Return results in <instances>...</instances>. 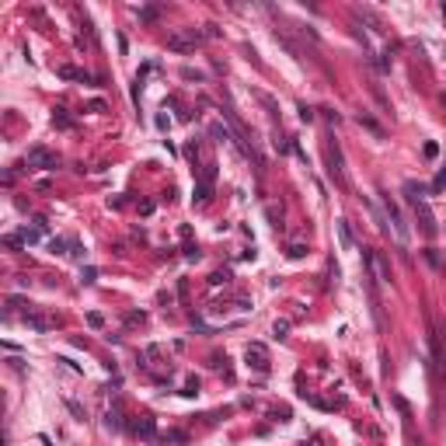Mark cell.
I'll list each match as a JSON object with an SVG mask.
<instances>
[{
  "label": "cell",
  "mask_w": 446,
  "mask_h": 446,
  "mask_svg": "<svg viewBox=\"0 0 446 446\" xmlns=\"http://www.w3.org/2000/svg\"><path fill=\"white\" fill-rule=\"evenodd\" d=\"M153 122H157V129H160V133H168V129H171V119H168V115H157Z\"/></svg>",
  "instance_id": "30"
},
{
  "label": "cell",
  "mask_w": 446,
  "mask_h": 446,
  "mask_svg": "<svg viewBox=\"0 0 446 446\" xmlns=\"http://www.w3.org/2000/svg\"><path fill=\"white\" fill-rule=\"evenodd\" d=\"M275 338H286V331H290V321H275Z\"/></svg>",
  "instance_id": "27"
},
{
  "label": "cell",
  "mask_w": 446,
  "mask_h": 446,
  "mask_svg": "<svg viewBox=\"0 0 446 446\" xmlns=\"http://www.w3.org/2000/svg\"><path fill=\"white\" fill-rule=\"evenodd\" d=\"M359 126H366L370 133H377V136H384V129H380V126L373 122V119H370V115H359Z\"/></svg>",
  "instance_id": "17"
},
{
  "label": "cell",
  "mask_w": 446,
  "mask_h": 446,
  "mask_svg": "<svg viewBox=\"0 0 446 446\" xmlns=\"http://www.w3.org/2000/svg\"><path fill=\"white\" fill-rule=\"evenodd\" d=\"M53 126H59V129H73V119L66 115V108H53Z\"/></svg>",
  "instance_id": "12"
},
{
  "label": "cell",
  "mask_w": 446,
  "mask_h": 446,
  "mask_svg": "<svg viewBox=\"0 0 446 446\" xmlns=\"http://www.w3.org/2000/svg\"><path fill=\"white\" fill-rule=\"evenodd\" d=\"M422 153H425V160H436V157H439V147H436V143H425Z\"/></svg>",
  "instance_id": "32"
},
{
  "label": "cell",
  "mask_w": 446,
  "mask_h": 446,
  "mask_svg": "<svg viewBox=\"0 0 446 446\" xmlns=\"http://www.w3.org/2000/svg\"><path fill=\"white\" fill-rule=\"evenodd\" d=\"M404 195H408L412 209H415V220L422 223V234H425V237H436V216H432V209H429V202H425V188L415 185V181H404Z\"/></svg>",
  "instance_id": "1"
},
{
  "label": "cell",
  "mask_w": 446,
  "mask_h": 446,
  "mask_svg": "<svg viewBox=\"0 0 446 446\" xmlns=\"http://www.w3.org/2000/svg\"><path fill=\"white\" fill-rule=\"evenodd\" d=\"M248 362H251L255 370L268 373V352H265V345H262V342H251V345H248Z\"/></svg>",
  "instance_id": "7"
},
{
  "label": "cell",
  "mask_w": 446,
  "mask_h": 446,
  "mask_svg": "<svg viewBox=\"0 0 446 446\" xmlns=\"http://www.w3.org/2000/svg\"><path fill=\"white\" fill-rule=\"evenodd\" d=\"M384 216H387V223H390V234H394V240L401 248H408V223H404V216H401V209L390 202V195H384Z\"/></svg>",
  "instance_id": "2"
},
{
  "label": "cell",
  "mask_w": 446,
  "mask_h": 446,
  "mask_svg": "<svg viewBox=\"0 0 446 446\" xmlns=\"http://www.w3.org/2000/svg\"><path fill=\"white\" fill-rule=\"evenodd\" d=\"M425 262H429L432 268H443V258H439V251H432V248L425 251Z\"/></svg>",
  "instance_id": "24"
},
{
  "label": "cell",
  "mask_w": 446,
  "mask_h": 446,
  "mask_svg": "<svg viewBox=\"0 0 446 446\" xmlns=\"http://www.w3.org/2000/svg\"><path fill=\"white\" fill-rule=\"evenodd\" d=\"M209 133H213L216 140H230V129H227L223 122H213V129H209Z\"/></svg>",
  "instance_id": "19"
},
{
  "label": "cell",
  "mask_w": 446,
  "mask_h": 446,
  "mask_svg": "<svg viewBox=\"0 0 446 446\" xmlns=\"http://www.w3.org/2000/svg\"><path fill=\"white\" fill-rule=\"evenodd\" d=\"M185 258H188V262H199V248L188 244V248H185Z\"/></svg>",
  "instance_id": "34"
},
{
  "label": "cell",
  "mask_w": 446,
  "mask_h": 446,
  "mask_svg": "<svg viewBox=\"0 0 446 446\" xmlns=\"http://www.w3.org/2000/svg\"><path fill=\"white\" fill-rule=\"evenodd\" d=\"M181 77H185V80H195V84H199V80H206V73H199V70H192V66H185Z\"/></svg>",
  "instance_id": "22"
},
{
  "label": "cell",
  "mask_w": 446,
  "mask_h": 446,
  "mask_svg": "<svg viewBox=\"0 0 446 446\" xmlns=\"http://www.w3.org/2000/svg\"><path fill=\"white\" fill-rule=\"evenodd\" d=\"M164 443H185V432H164Z\"/></svg>",
  "instance_id": "33"
},
{
  "label": "cell",
  "mask_w": 446,
  "mask_h": 446,
  "mask_svg": "<svg viewBox=\"0 0 446 446\" xmlns=\"http://www.w3.org/2000/svg\"><path fill=\"white\" fill-rule=\"evenodd\" d=\"M258 101H262V105H265V108H268L272 115H279V105H275V98H272V94H265V91H258Z\"/></svg>",
  "instance_id": "14"
},
{
  "label": "cell",
  "mask_w": 446,
  "mask_h": 446,
  "mask_svg": "<svg viewBox=\"0 0 446 446\" xmlns=\"http://www.w3.org/2000/svg\"><path fill=\"white\" fill-rule=\"evenodd\" d=\"M88 324H91V328H105V317H101L98 310H91V314H88Z\"/></svg>",
  "instance_id": "26"
},
{
  "label": "cell",
  "mask_w": 446,
  "mask_h": 446,
  "mask_svg": "<svg viewBox=\"0 0 446 446\" xmlns=\"http://www.w3.org/2000/svg\"><path fill=\"white\" fill-rule=\"evenodd\" d=\"M324 160H328V175L335 185H345V168H342V150L338 143H328L324 147Z\"/></svg>",
  "instance_id": "5"
},
{
  "label": "cell",
  "mask_w": 446,
  "mask_h": 446,
  "mask_svg": "<svg viewBox=\"0 0 446 446\" xmlns=\"http://www.w3.org/2000/svg\"><path fill=\"white\" fill-rule=\"evenodd\" d=\"M199 42H202V31H195V28H185V31L168 35V49H175V53H188V49H195Z\"/></svg>",
  "instance_id": "3"
},
{
  "label": "cell",
  "mask_w": 446,
  "mask_h": 446,
  "mask_svg": "<svg viewBox=\"0 0 446 446\" xmlns=\"http://www.w3.org/2000/svg\"><path fill=\"white\" fill-rule=\"evenodd\" d=\"M140 21H157V7H140Z\"/></svg>",
  "instance_id": "23"
},
{
  "label": "cell",
  "mask_w": 446,
  "mask_h": 446,
  "mask_svg": "<svg viewBox=\"0 0 446 446\" xmlns=\"http://www.w3.org/2000/svg\"><path fill=\"white\" fill-rule=\"evenodd\" d=\"M70 258H77V262H84V258H88V251H84V244H70Z\"/></svg>",
  "instance_id": "25"
},
{
  "label": "cell",
  "mask_w": 446,
  "mask_h": 446,
  "mask_svg": "<svg viewBox=\"0 0 446 446\" xmlns=\"http://www.w3.org/2000/svg\"><path fill=\"white\" fill-rule=\"evenodd\" d=\"M181 394H185V397H195V394H199V380H195V377H188V380H185V390H181Z\"/></svg>",
  "instance_id": "20"
},
{
  "label": "cell",
  "mask_w": 446,
  "mask_h": 446,
  "mask_svg": "<svg viewBox=\"0 0 446 446\" xmlns=\"http://www.w3.org/2000/svg\"><path fill=\"white\" fill-rule=\"evenodd\" d=\"M443 21H446V4H443Z\"/></svg>",
  "instance_id": "35"
},
{
  "label": "cell",
  "mask_w": 446,
  "mask_h": 446,
  "mask_svg": "<svg viewBox=\"0 0 446 446\" xmlns=\"http://www.w3.org/2000/svg\"><path fill=\"white\" fill-rule=\"evenodd\" d=\"M286 255H290L293 262H300V258H307V244H290V248H286Z\"/></svg>",
  "instance_id": "15"
},
{
  "label": "cell",
  "mask_w": 446,
  "mask_h": 446,
  "mask_svg": "<svg viewBox=\"0 0 446 446\" xmlns=\"http://www.w3.org/2000/svg\"><path fill=\"white\" fill-rule=\"evenodd\" d=\"M25 324H28V328H35V331H49V328H53V321L42 317V314H35V310L25 314Z\"/></svg>",
  "instance_id": "9"
},
{
  "label": "cell",
  "mask_w": 446,
  "mask_h": 446,
  "mask_svg": "<svg viewBox=\"0 0 446 446\" xmlns=\"http://www.w3.org/2000/svg\"><path fill=\"white\" fill-rule=\"evenodd\" d=\"M49 248H53L56 255H70V244H66L63 237H53V240H49Z\"/></svg>",
  "instance_id": "16"
},
{
  "label": "cell",
  "mask_w": 446,
  "mask_h": 446,
  "mask_svg": "<svg viewBox=\"0 0 446 446\" xmlns=\"http://www.w3.org/2000/svg\"><path fill=\"white\" fill-rule=\"evenodd\" d=\"M105 425H108V429H122V422H119V412H108Z\"/></svg>",
  "instance_id": "31"
},
{
  "label": "cell",
  "mask_w": 446,
  "mask_h": 446,
  "mask_svg": "<svg viewBox=\"0 0 446 446\" xmlns=\"http://www.w3.org/2000/svg\"><path fill=\"white\" fill-rule=\"evenodd\" d=\"M297 112H300V122H314V108H307V105H300Z\"/></svg>",
  "instance_id": "29"
},
{
  "label": "cell",
  "mask_w": 446,
  "mask_h": 446,
  "mask_svg": "<svg viewBox=\"0 0 446 446\" xmlns=\"http://www.w3.org/2000/svg\"><path fill=\"white\" fill-rule=\"evenodd\" d=\"M209 282H213V286H227V282H230V272H213Z\"/></svg>",
  "instance_id": "21"
},
{
  "label": "cell",
  "mask_w": 446,
  "mask_h": 446,
  "mask_svg": "<svg viewBox=\"0 0 446 446\" xmlns=\"http://www.w3.org/2000/svg\"><path fill=\"white\" fill-rule=\"evenodd\" d=\"M209 195H213V185H209V181H195V188H192V202H209Z\"/></svg>",
  "instance_id": "11"
},
{
  "label": "cell",
  "mask_w": 446,
  "mask_h": 446,
  "mask_svg": "<svg viewBox=\"0 0 446 446\" xmlns=\"http://www.w3.org/2000/svg\"><path fill=\"white\" fill-rule=\"evenodd\" d=\"M94 279H98V268H94V265H84V268H80V282H94Z\"/></svg>",
  "instance_id": "18"
},
{
  "label": "cell",
  "mask_w": 446,
  "mask_h": 446,
  "mask_svg": "<svg viewBox=\"0 0 446 446\" xmlns=\"http://www.w3.org/2000/svg\"><path fill=\"white\" fill-rule=\"evenodd\" d=\"M136 436H140V439H157V422H153V415H140Z\"/></svg>",
  "instance_id": "8"
},
{
  "label": "cell",
  "mask_w": 446,
  "mask_h": 446,
  "mask_svg": "<svg viewBox=\"0 0 446 446\" xmlns=\"http://www.w3.org/2000/svg\"><path fill=\"white\" fill-rule=\"evenodd\" d=\"M25 164H28V168H42V171H53V168L59 164V157H56L53 150H46V147H31V150H28V157H25Z\"/></svg>",
  "instance_id": "4"
},
{
  "label": "cell",
  "mask_w": 446,
  "mask_h": 446,
  "mask_svg": "<svg viewBox=\"0 0 446 446\" xmlns=\"http://www.w3.org/2000/svg\"><path fill=\"white\" fill-rule=\"evenodd\" d=\"M38 237H42V230H38V227H35V230H28V227H25V230L18 234V240H21V244H38Z\"/></svg>",
  "instance_id": "13"
},
{
  "label": "cell",
  "mask_w": 446,
  "mask_h": 446,
  "mask_svg": "<svg viewBox=\"0 0 446 446\" xmlns=\"http://www.w3.org/2000/svg\"><path fill=\"white\" fill-rule=\"evenodd\" d=\"M432 188H436V192H443V188H446V164H443V171L436 175V181H432Z\"/></svg>",
  "instance_id": "28"
},
{
  "label": "cell",
  "mask_w": 446,
  "mask_h": 446,
  "mask_svg": "<svg viewBox=\"0 0 446 446\" xmlns=\"http://www.w3.org/2000/svg\"><path fill=\"white\" fill-rule=\"evenodd\" d=\"M366 265H370L373 279H380V282H390V265H387V258H384L380 251H366Z\"/></svg>",
  "instance_id": "6"
},
{
  "label": "cell",
  "mask_w": 446,
  "mask_h": 446,
  "mask_svg": "<svg viewBox=\"0 0 446 446\" xmlns=\"http://www.w3.org/2000/svg\"><path fill=\"white\" fill-rule=\"evenodd\" d=\"M338 240H342V251H352L356 248V240H352V230H349V220H338Z\"/></svg>",
  "instance_id": "10"
}]
</instances>
